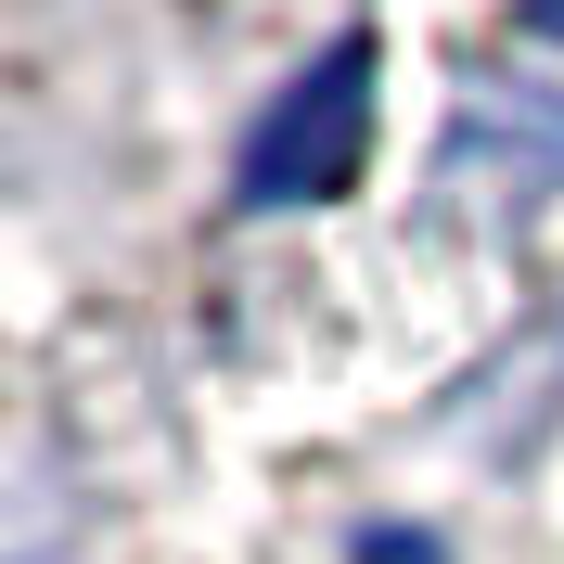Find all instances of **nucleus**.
<instances>
[{"label": "nucleus", "mask_w": 564, "mask_h": 564, "mask_svg": "<svg viewBox=\"0 0 564 564\" xmlns=\"http://www.w3.org/2000/svg\"><path fill=\"white\" fill-rule=\"evenodd\" d=\"M359 141H372V39H334L321 77H295V90L245 129V206L347 193V180H359Z\"/></svg>", "instance_id": "nucleus-1"}, {"label": "nucleus", "mask_w": 564, "mask_h": 564, "mask_svg": "<svg viewBox=\"0 0 564 564\" xmlns=\"http://www.w3.org/2000/svg\"><path fill=\"white\" fill-rule=\"evenodd\" d=\"M488 154H513V193H527L539 167H564V104H539V90H475V116H462V141H449V180H475Z\"/></svg>", "instance_id": "nucleus-2"}]
</instances>
